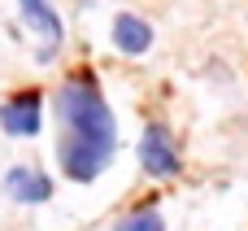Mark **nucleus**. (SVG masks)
<instances>
[{"instance_id": "obj_1", "label": "nucleus", "mask_w": 248, "mask_h": 231, "mask_svg": "<svg viewBox=\"0 0 248 231\" xmlns=\"http://www.w3.org/2000/svg\"><path fill=\"white\" fill-rule=\"evenodd\" d=\"M57 114H61V170L74 183H92L109 166L118 144L113 114L92 74H78L57 92Z\"/></svg>"}, {"instance_id": "obj_2", "label": "nucleus", "mask_w": 248, "mask_h": 231, "mask_svg": "<svg viewBox=\"0 0 248 231\" xmlns=\"http://www.w3.org/2000/svg\"><path fill=\"white\" fill-rule=\"evenodd\" d=\"M17 4H22L26 26L39 35V61H52L61 48V17L48 9V0H17Z\"/></svg>"}, {"instance_id": "obj_3", "label": "nucleus", "mask_w": 248, "mask_h": 231, "mask_svg": "<svg viewBox=\"0 0 248 231\" xmlns=\"http://www.w3.org/2000/svg\"><path fill=\"white\" fill-rule=\"evenodd\" d=\"M140 162H144V170L157 175V179H166V175L179 170V157H174V144H170V131H166V127L153 122V127L144 131V140H140Z\"/></svg>"}, {"instance_id": "obj_4", "label": "nucleus", "mask_w": 248, "mask_h": 231, "mask_svg": "<svg viewBox=\"0 0 248 231\" xmlns=\"http://www.w3.org/2000/svg\"><path fill=\"white\" fill-rule=\"evenodd\" d=\"M0 127H4L9 135H35V131H39V96H35V92H17L13 100H4Z\"/></svg>"}, {"instance_id": "obj_5", "label": "nucleus", "mask_w": 248, "mask_h": 231, "mask_svg": "<svg viewBox=\"0 0 248 231\" xmlns=\"http://www.w3.org/2000/svg\"><path fill=\"white\" fill-rule=\"evenodd\" d=\"M113 44L122 48V52H148V44H153V26L144 22V17H135V13H122V17H113Z\"/></svg>"}, {"instance_id": "obj_6", "label": "nucleus", "mask_w": 248, "mask_h": 231, "mask_svg": "<svg viewBox=\"0 0 248 231\" xmlns=\"http://www.w3.org/2000/svg\"><path fill=\"white\" fill-rule=\"evenodd\" d=\"M4 192H9L13 201H48V197H52V183H48L39 170L17 166V170L4 175Z\"/></svg>"}, {"instance_id": "obj_7", "label": "nucleus", "mask_w": 248, "mask_h": 231, "mask_svg": "<svg viewBox=\"0 0 248 231\" xmlns=\"http://www.w3.org/2000/svg\"><path fill=\"white\" fill-rule=\"evenodd\" d=\"M118 231H166V223H161V214H157V210H144V214H131Z\"/></svg>"}]
</instances>
